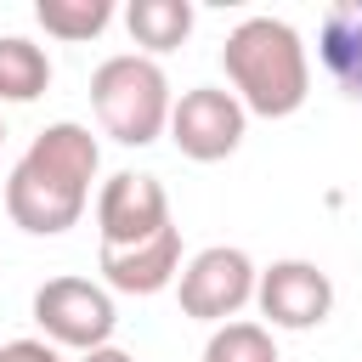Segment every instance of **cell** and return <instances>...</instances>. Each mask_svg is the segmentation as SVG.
I'll return each instance as SVG.
<instances>
[{"mask_svg":"<svg viewBox=\"0 0 362 362\" xmlns=\"http://www.w3.org/2000/svg\"><path fill=\"white\" fill-rule=\"evenodd\" d=\"M90 107H96L102 136H113L119 147H153L170 130L175 96H170V79L153 57L119 51L90 74Z\"/></svg>","mask_w":362,"mask_h":362,"instance_id":"cell-3","label":"cell"},{"mask_svg":"<svg viewBox=\"0 0 362 362\" xmlns=\"http://www.w3.org/2000/svg\"><path fill=\"white\" fill-rule=\"evenodd\" d=\"M96 170H102V147L85 124H74V119L45 124L6 175L11 226H23L28 238H62L68 226H79Z\"/></svg>","mask_w":362,"mask_h":362,"instance_id":"cell-1","label":"cell"},{"mask_svg":"<svg viewBox=\"0 0 362 362\" xmlns=\"http://www.w3.org/2000/svg\"><path fill=\"white\" fill-rule=\"evenodd\" d=\"M0 141H6V124H0Z\"/></svg>","mask_w":362,"mask_h":362,"instance_id":"cell-16","label":"cell"},{"mask_svg":"<svg viewBox=\"0 0 362 362\" xmlns=\"http://www.w3.org/2000/svg\"><path fill=\"white\" fill-rule=\"evenodd\" d=\"M170 221V198L158 187V175H141V170H119L96 187V232H102V249H136L147 238H158Z\"/></svg>","mask_w":362,"mask_h":362,"instance_id":"cell-7","label":"cell"},{"mask_svg":"<svg viewBox=\"0 0 362 362\" xmlns=\"http://www.w3.org/2000/svg\"><path fill=\"white\" fill-rule=\"evenodd\" d=\"M34 322L57 351L85 356V351L113 345L119 311H113V294L102 283H90V277H45L34 288Z\"/></svg>","mask_w":362,"mask_h":362,"instance_id":"cell-4","label":"cell"},{"mask_svg":"<svg viewBox=\"0 0 362 362\" xmlns=\"http://www.w3.org/2000/svg\"><path fill=\"white\" fill-rule=\"evenodd\" d=\"M79 362H136L130 351H119V345H102V351H85Z\"/></svg>","mask_w":362,"mask_h":362,"instance_id":"cell-15","label":"cell"},{"mask_svg":"<svg viewBox=\"0 0 362 362\" xmlns=\"http://www.w3.org/2000/svg\"><path fill=\"white\" fill-rule=\"evenodd\" d=\"M192 23H198V11L187 6V0H130L124 6V28H130V40L141 45V57H164V51H175L187 34H192Z\"/></svg>","mask_w":362,"mask_h":362,"instance_id":"cell-11","label":"cell"},{"mask_svg":"<svg viewBox=\"0 0 362 362\" xmlns=\"http://www.w3.org/2000/svg\"><path fill=\"white\" fill-rule=\"evenodd\" d=\"M243 130H249V107L221 90V85H192L175 96V113H170V141L181 158L192 164H221L243 147Z\"/></svg>","mask_w":362,"mask_h":362,"instance_id":"cell-6","label":"cell"},{"mask_svg":"<svg viewBox=\"0 0 362 362\" xmlns=\"http://www.w3.org/2000/svg\"><path fill=\"white\" fill-rule=\"evenodd\" d=\"M204 362H277V339L266 322H221L204 345Z\"/></svg>","mask_w":362,"mask_h":362,"instance_id":"cell-14","label":"cell"},{"mask_svg":"<svg viewBox=\"0 0 362 362\" xmlns=\"http://www.w3.org/2000/svg\"><path fill=\"white\" fill-rule=\"evenodd\" d=\"M317 57L328 68V79L362 102V0H334L322 11L317 28Z\"/></svg>","mask_w":362,"mask_h":362,"instance_id":"cell-10","label":"cell"},{"mask_svg":"<svg viewBox=\"0 0 362 362\" xmlns=\"http://www.w3.org/2000/svg\"><path fill=\"white\" fill-rule=\"evenodd\" d=\"M51 85V57L28 34H0V102H34Z\"/></svg>","mask_w":362,"mask_h":362,"instance_id":"cell-12","label":"cell"},{"mask_svg":"<svg viewBox=\"0 0 362 362\" xmlns=\"http://www.w3.org/2000/svg\"><path fill=\"white\" fill-rule=\"evenodd\" d=\"M175 277H181V226H164L136 249H102L107 294H164Z\"/></svg>","mask_w":362,"mask_h":362,"instance_id":"cell-9","label":"cell"},{"mask_svg":"<svg viewBox=\"0 0 362 362\" xmlns=\"http://www.w3.org/2000/svg\"><path fill=\"white\" fill-rule=\"evenodd\" d=\"M34 23L51 34V40H96L107 23H113V0H34Z\"/></svg>","mask_w":362,"mask_h":362,"instance_id":"cell-13","label":"cell"},{"mask_svg":"<svg viewBox=\"0 0 362 362\" xmlns=\"http://www.w3.org/2000/svg\"><path fill=\"white\" fill-rule=\"evenodd\" d=\"M255 305L266 317V328H317L334 311V277L317 260H272L255 283Z\"/></svg>","mask_w":362,"mask_h":362,"instance_id":"cell-8","label":"cell"},{"mask_svg":"<svg viewBox=\"0 0 362 362\" xmlns=\"http://www.w3.org/2000/svg\"><path fill=\"white\" fill-rule=\"evenodd\" d=\"M221 68H226L232 96L260 119H288L311 96V57H305L300 28L283 23V17H266V11L243 17L226 34Z\"/></svg>","mask_w":362,"mask_h":362,"instance_id":"cell-2","label":"cell"},{"mask_svg":"<svg viewBox=\"0 0 362 362\" xmlns=\"http://www.w3.org/2000/svg\"><path fill=\"white\" fill-rule=\"evenodd\" d=\"M255 283H260V272H255V260H249L243 249L209 243V249H198V255L181 266L175 300H181V317L221 328V322H238V311L255 300Z\"/></svg>","mask_w":362,"mask_h":362,"instance_id":"cell-5","label":"cell"}]
</instances>
